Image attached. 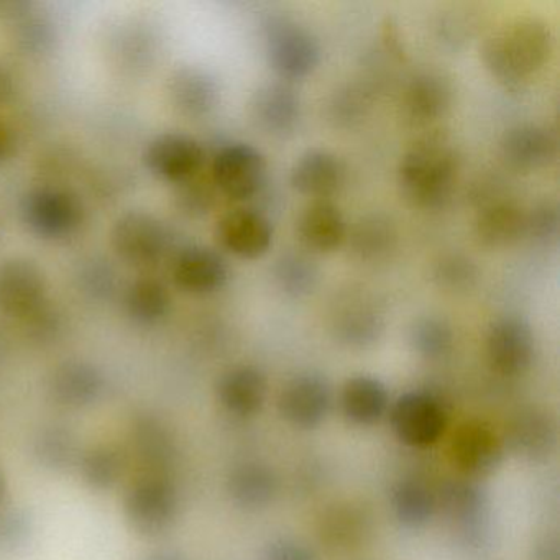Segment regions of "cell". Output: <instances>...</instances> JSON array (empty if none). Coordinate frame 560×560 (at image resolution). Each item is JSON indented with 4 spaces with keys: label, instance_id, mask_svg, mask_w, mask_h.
Wrapping results in <instances>:
<instances>
[{
    "label": "cell",
    "instance_id": "33",
    "mask_svg": "<svg viewBox=\"0 0 560 560\" xmlns=\"http://www.w3.org/2000/svg\"><path fill=\"white\" fill-rule=\"evenodd\" d=\"M392 510L399 524L409 529L425 526L434 516L435 498L419 480L406 478L392 490Z\"/></svg>",
    "mask_w": 560,
    "mask_h": 560
},
{
    "label": "cell",
    "instance_id": "2",
    "mask_svg": "<svg viewBox=\"0 0 560 560\" xmlns=\"http://www.w3.org/2000/svg\"><path fill=\"white\" fill-rule=\"evenodd\" d=\"M458 173L455 150L441 139H425L412 145L398 168V185L409 205L435 209L445 205Z\"/></svg>",
    "mask_w": 560,
    "mask_h": 560
},
{
    "label": "cell",
    "instance_id": "8",
    "mask_svg": "<svg viewBox=\"0 0 560 560\" xmlns=\"http://www.w3.org/2000/svg\"><path fill=\"white\" fill-rule=\"evenodd\" d=\"M47 304V277L34 260L11 257L0 261V313L27 320Z\"/></svg>",
    "mask_w": 560,
    "mask_h": 560
},
{
    "label": "cell",
    "instance_id": "28",
    "mask_svg": "<svg viewBox=\"0 0 560 560\" xmlns=\"http://www.w3.org/2000/svg\"><path fill=\"white\" fill-rule=\"evenodd\" d=\"M388 405V389L375 376H353L343 386L342 411L353 424H375L386 415Z\"/></svg>",
    "mask_w": 560,
    "mask_h": 560
},
{
    "label": "cell",
    "instance_id": "18",
    "mask_svg": "<svg viewBox=\"0 0 560 560\" xmlns=\"http://www.w3.org/2000/svg\"><path fill=\"white\" fill-rule=\"evenodd\" d=\"M346 168L329 150L313 149L300 156L291 168L294 191L314 199H327L342 188Z\"/></svg>",
    "mask_w": 560,
    "mask_h": 560
},
{
    "label": "cell",
    "instance_id": "30",
    "mask_svg": "<svg viewBox=\"0 0 560 560\" xmlns=\"http://www.w3.org/2000/svg\"><path fill=\"white\" fill-rule=\"evenodd\" d=\"M11 12L12 40L25 55L40 57L57 44V27L47 14L31 5H14Z\"/></svg>",
    "mask_w": 560,
    "mask_h": 560
},
{
    "label": "cell",
    "instance_id": "51",
    "mask_svg": "<svg viewBox=\"0 0 560 560\" xmlns=\"http://www.w3.org/2000/svg\"><path fill=\"white\" fill-rule=\"evenodd\" d=\"M559 540L557 537H544L534 549V560H559Z\"/></svg>",
    "mask_w": 560,
    "mask_h": 560
},
{
    "label": "cell",
    "instance_id": "40",
    "mask_svg": "<svg viewBox=\"0 0 560 560\" xmlns=\"http://www.w3.org/2000/svg\"><path fill=\"white\" fill-rule=\"evenodd\" d=\"M80 288L93 300H109L116 291V271L103 258L83 261L78 271Z\"/></svg>",
    "mask_w": 560,
    "mask_h": 560
},
{
    "label": "cell",
    "instance_id": "4",
    "mask_svg": "<svg viewBox=\"0 0 560 560\" xmlns=\"http://www.w3.org/2000/svg\"><path fill=\"white\" fill-rule=\"evenodd\" d=\"M261 37L268 63L283 80H303L319 65V42L304 25L288 15L265 19Z\"/></svg>",
    "mask_w": 560,
    "mask_h": 560
},
{
    "label": "cell",
    "instance_id": "20",
    "mask_svg": "<svg viewBox=\"0 0 560 560\" xmlns=\"http://www.w3.org/2000/svg\"><path fill=\"white\" fill-rule=\"evenodd\" d=\"M501 153L517 170L546 168L557 159V139L547 127L521 124L504 133Z\"/></svg>",
    "mask_w": 560,
    "mask_h": 560
},
{
    "label": "cell",
    "instance_id": "10",
    "mask_svg": "<svg viewBox=\"0 0 560 560\" xmlns=\"http://www.w3.org/2000/svg\"><path fill=\"white\" fill-rule=\"evenodd\" d=\"M201 143L186 133L166 132L150 140L143 150V163L156 178L182 183L196 178L205 165Z\"/></svg>",
    "mask_w": 560,
    "mask_h": 560
},
{
    "label": "cell",
    "instance_id": "48",
    "mask_svg": "<svg viewBox=\"0 0 560 560\" xmlns=\"http://www.w3.org/2000/svg\"><path fill=\"white\" fill-rule=\"evenodd\" d=\"M27 324L28 330H31L32 336L37 340H50L54 337H57V334L60 332V317L58 314L51 310L50 306L42 307L37 314L28 317L27 320H24Z\"/></svg>",
    "mask_w": 560,
    "mask_h": 560
},
{
    "label": "cell",
    "instance_id": "42",
    "mask_svg": "<svg viewBox=\"0 0 560 560\" xmlns=\"http://www.w3.org/2000/svg\"><path fill=\"white\" fill-rule=\"evenodd\" d=\"M176 208L188 218H202L215 202L214 189L209 183L199 182L198 176L178 185Z\"/></svg>",
    "mask_w": 560,
    "mask_h": 560
},
{
    "label": "cell",
    "instance_id": "5",
    "mask_svg": "<svg viewBox=\"0 0 560 560\" xmlns=\"http://www.w3.org/2000/svg\"><path fill=\"white\" fill-rule=\"evenodd\" d=\"M84 206L77 192L60 186H38L25 192L21 218L25 228L42 241L58 242L80 231Z\"/></svg>",
    "mask_w": 560,
    "mask_h": 560
},
{
    "label": "cell",
    "instance_id": "15",
    "mask_svg": "<svg viewBox=\"0 0 560 560\" xmlns=\"http://www.w3.org/2000/svg\"><path fill=\"white\" fill-rule=\"evenodd\" d=\"M301 114L300 94L290 84H264L250 100V117L255 126L277 139H287L296 132Z\"/></svg>",
    "mask_w": 560,
    "mask_h": 560
},
{
    "label": "cell",
    "instance_id": "11",
    "mask_svg": "<svg viewBox=\"0 0 560 560\" xmlns=\"http://www.w3.org/2000/svg\"><path fill=\"white\" fill-rule=\"evenodd\" d=\"M107 382L103 370L86 360H67L51 370L47 392L60 408L81 411L101 402Z\"/></svg>",
    "mask_w": 560,
    "mask_h": 560
},
{
    "label": "cell",
    "instance_id": "24",
    "mask_svg": "<svg viewBox=\"0 0 560 560\" xmlns=\"http://www.w3.org/2000/svg\"><path fill=\"white\" fill-rule=\"evenodd\" d=\"M132 455L140 465L139 474H166L172 464L175 448L166 425L153 416L137 418L130 434Z\"/></svg>",
    "mask_w": 560,
    "mask_h": 560
},
{
    "label": "cell",
    "instance_id": "16",
    "mask_svg": "<svg viewBox=\"0 0 560 560\" xmlns=\"http://www.w3.org/2000/svg\"><path fill=\"white\" fill-rule=\"evenodd\" d=\"M173 280L189 294H212L229 280L228 261L214 248L189 245L183 248L172 267Z\"/></svg>",
    "mask_w": 560,
    "mask_h": 560
},
{
    "label": "cell",
    "instance_id": "6",
    "mask_svg": "<svg viewBox=\"0 0 560 560\" xmlns=\"http://www.w3.org/2000/svg\"><path fill=\"white\" fill-rule=\"evenodd\" d=\"M172 244V234L162 219L147 211H129L114 222L110 245L120 260L147 267L162 260Z\"/></svg>",
    "mask_w": 560,
    "mask_h": 560
},
{
    "label": "cell",
    "instance_id": "41",
    "mask_svg": "<svg viewBox=\"0 0 560 560\" xmlns=\"http://www.w3.org/2000/svg\"><path fill=\"white\" fill-rule=\"evenodd\" d=\"M478 270L474 261L462 255H447L435 265L434 280L439 287L448 291H464L474 287Z\"/></svg>",
    "mask_w": 560,
    "mask_h": 560
},
{
    "label": "cell",
    "instance_id": "47",
    "mask_svg": "<svg viewBox=\"0 0 560 560\" xmlns=\"http://www.w3.org/2000/svg\"><path fill=\"white\" fill-rule=\"evenodd\" d=\"M260 560H317V557L300 540L277 539L265 546Z\"/></svg>",
    "mask_w": 560,
    "mask_h": 560
},
{
    "label": "cell",
    "instance_id": "44",
    "mask_svg": "<svg viewBox=\"0 0 560 560\" xmlns=\"http://www.w3.org/2000/svg\"><path fill=\"white\" fill-rule=\"evenodd\" d=\"M31 533V521L25 514L0 510V552H14L27 542Z\"/></svg>",
    "mask_w": 560,
    "mask_h": 560
},
{
    "label": "cell",
    "instance_id": "27",
    "mask_svg": "<svg viewBox=\"0 0 560 560\" xmlns=\"http://www.w3.org/2000/svg\"><path fill=\"white\" fill-rule=\"evenodd\" d=\"M452 97H454V91L448 80H445L442 74L428 71L412 78L411 83L406 88L402 104H405L406 114L416 122H431L447 113Z\"/></svg>",
    "mask_w": 560,
    "mask_h": 560
},
{
    "label": "cell",
    "instance_id": "45",
    "mask_svg": "<svg viewBox=\"0 0 560 560\" xmlns=\"http://www.w3.org/2000/svg\"><path fill=\"white\" fill-rule=\"evenodd\" d=\"M120 40V57L130 68L149 65L153 57V37L149 32L133 25V28L124 32L117 37Z\"/></svg>",
    "mask_w": 560,
    "mask_h": 560
},
{
    "label": "cell",
    "instance_id": "3",
    "mask_svg": "<svg viewBox=\"0 0 560 560\" xmlns=\"http://www.w3.org/2000/svg\"><path fill=\"white\" fill-rule=\"evenodd\" d=\"M179 508L178 488L168 475L139 474L124 491V520L143 539L168 534L178 521Z\"/></svg>",
    "mask_w": 560,
    "mask_h": 560
},
{
    "label": "cell",
    "instance_id": "32",
    "mask_svg": "<svg viewBox=\"0 0 560 560\" xmlns=\"http://www.w3.org/2000/svg\"><path fill=\"white\" fill-rule=\"evenodd\" d=\"M511 447L524 457H544L552 451L556 429L546 412L527 409L520 412L510 425Z\"/></svg>",
    "mask_w": 560,
    "mask_h": 560
},
{
    "label": "cell",
    "instance_id": "1",
    "mask_svg": "<svg viewBox=\"0 0 560 560\" xmlns=\"http://www.w3.org/2000/svg\"><path fill=\"white\" fill-rule=\"evenodd\" d=\"M552 50L549 25L534 15H520L488 35L481 47V60L501 83L521 84L546 67Z\"/></svg>",
    "mask_w": 560,
    "mask_h": 560
},
{
    "label": "cell",
    "instance_id": "9",
    "mask_svg": "<svg viewBox=\"0 0 560 560\" xmlns=\"http://www.w3.org/2000/svg\"><path fill=\"white\" fill-rule=\"evenodd\" d=\"M392 428L396 438L409 447L435 444L445 431V412L441 402L424 392H408L393 405Z\"/></svg>",
    "mask_w": 560,
    "mask_h": 560
},
{
    "label": "cell",
    "instance_id": "34",
    "mask_svg": "<svg viewBox=\"0 0 560 560\" xmlns=\"http://www.w3.org/2000/svg\"><path fill=\"white\" fill-rule=\"evenodd\" d=\"M370 529L365 511L353 504L330 508L320 520V536L330 547H352L363 539Z\"/></svg>",
    "mask_w": 560,
    "mask_h": 560
},
{
    "label": "cell",
    "instance_id": "14",
    "mask_svg": "<svg viewBox=\"0 0 560 560\" xmlns=\"http://www.w3.org/2000/svg\"><path fill=\"white\" fill-rule=\"evenodd\" d=\"M332 392L324 376L303 373L287 383L280 395L281 416L298 429H314L326 421Z\"/></svg>",
    "mask_w": 560,
    "mask_h": 560
},
{
    "label": "cell",
    "instance_id": "25",
    "mask_svg": "<svg viewBox=\"0 0 560 560\" xmlns=\"http://www.w3.org/2000/svg\"><path fill=\"white\" fill-rule=\"evenodd\" d=\"M527 214L511 201L491 202L481 209L475 221V237L487 248H503L516 244L526 235Z\"/></svg>",
    "mask_w": 560,
    "mask_h": 560
},
{
    "label": "cell",
    "instance_id": "36",
    "mask_svg": "<svg viewBox=\"0 0 560 560\" xmlns=\"http://www.w3.org/2000/svg\"><path fill=\"white\" fill-rule=\"evenodd\" d=\"M34 455L42 467L50 471H61L68 467H77L80 451L73 432L55 424L38 432L34 441Z\"/></svg>",
    "mask_w": 560,
    "mask_h": 560
},
{
    "label": "cell",
    "instance_id": "7",
    "mask_svg": "<svg viewBox=\"0 0 560 560\" xmlns=\"http://www.w3.org/2000/svg\"><path fill=\"white\" fill-rule=\"evenodd\" d=\"M267 175V159L248 143H228L212 160L215 188L234 201H247L260 195Z\"/></svg>",
    "mask_w": 560,
    "mask_h": 560
},
{
    "label": "cell",
    "instance_id": "26",
    "mask_svg": "<svg viewBox=\"0 0 560 560\" xmlns=\"http://www.w3.org/2000/svg\"><path fill=\"white\" fill-rule=\"evenodd\" d=\"M228 491L234 504L242 510H260L273 501L278 480L267 465L244 462L229 471Z\"/></svg>",
    "mask_w": 560,
    "mask_h": 560
},
{
    "label": "cell",
    "instance_id": "39",
    "mask_svg": "<svg viewBox=\"0 0 560 560\" xmlns=\"http://www.w3.org/2000/svg\"><path fill=\"white\" fill-rule=\"evenodd\" d=\"M409 343L419 357L439 360L447 355L454 346V332L445 320L439 317H421L409 329Z\"/></svg>",
    "mask_w": 560,
    "mask_h": 560
},
{
    "label": "cell",
    "instance_id": "53",
    "mask_svg": "<svg viewBox=\"0 0 560 560\" xmlns=\"http://www.w3.org/2000/svg\"><path fill=\"white\" fill-rule=\"evenodd\" d=\"M8 480H5L4 474L0 470V510L5 508V501H8Z\"/></svg>",
    "mask_w": 560,
    "mask_h": 560
},
{
    "label": "cell",
    "instance_id": "22",
    "mask_svg": "<svg viewBox=\"0 0 560 560\" xmlns=\"http://www.w3.org/2000/svg\"><path fill=\"white\" fill-rule=\"evenodd\" d=\"M298 235L310 250L329 254L346 241V219L329 199H314L298 219Z\"/></svg>",
    "mask_w": 560,
    "mask_h": 560
},
{
    "label": "cell",
    "instance_id": "17",
    "mask_svg": "<svg viewBox=\"0 0 560 560\" xmlns=\"http://www.w3.org/2000/svg\"><path fill=\"white\" fill-rule=\"evenodd\" d=\"M451 454L458 470L470 477H483L498 467L503 447L490 425L468 421L452 438Z\"/></svg>",
    "mask_w": 560,
    "mask_h": 560
},
{
    "label": "cell",
    "instance_id": "19",
    "mask_svg": "<svg viewBox=\"0 0 560 560\" xmlns=\"http://www.w3.org/2000/svg\"><path fill=\"white\" fill-rule=\"evenodd\" d=\"M168 94L175 109L189 119L209 116L221 100L215 78L198 67L178 68L170 78Z\"/></svg>",
    "mask_w": 560,
    "mask_h": 560
},
{
    "label": "cell",
    "instance_id": "52",
    "mask_svg": "<svg viewBox=\"0 0 560 560\" xmlns=\"http://www.w3.org/2000/svg\"><path fill=\"white\" fill-rule=\"evenodd\" d=\"M143 560H188L175 550H159V552L149 553Z\"/></svg>",
    "mask_w": 560,
    "mask_h": 560
},
{
    "label": "cell",
    "instance_id": "37",
    "mask_svg": "<svg viewBox=\"0 0 560 560\" xmlns=\"http://www.w3.org/2000/svg\"><path fill=\"white\" fill-rule=\"evenodd\" d=\"M444 508L447 516L465 533H474L485 517L483 493L471 483H451L445 487Z\"/></svg>",
    "mask_w": 560,
    "mask_h": 560
},
{
    "label": "cell",
    "instance_id": "43",
    "mask_svg": "<svg viewBox=\"0 0 560 560\" xmlns=\"http://www.w3.org/2000/svg\"><path fill=\"white\" fill-rule=\"evenodd\" d=\"M526 235L540 244H553L559 237V208L556 202H540L527 214Z\"/></svg>",
    "mask_w": 560,
    "mask_h": 560
},
{
    "label": "cell",
    "instance_id": "21",
    "mask_svg": "<svg viewBox=\"0 0 560 560\" xmlns=\"http://www.w3.org/2000/svg\"><path fill=\"white\" fill-rule=\"evenodd\" d=\"M215 395L229 415L250 418L260 411L267 398V378L255 366H234L222 373Z\"/></svg>",
    "mask_w": 560,
    "mask_h": 560
},
{
    "label": "cell",
    "instance_id": "38",
    "mask_svg": "<svg viewBox=\"0 0 560 560\" xmlns=\"http://www.w3.org/2000/svg\"><path fill=\"white\" fill-rule=\"evenodd\" d=\"M273 280L287 296L303 298L313 293L319 271L310 258L288 252L275 261Z\"/></svg>",
    "mask_w": 560,
    "mask_h": 560
},
{
    "label": "cell",
    "instance_id": "35",
    "mask_svg": "<svg viewBox=\"0 0 560 560\" xmlns=\"http://www.w3.org/2000/svg\"><path fill=\"white\" fill-rule=\"evenodd\" d=\"M350 244L353 254L359 255L362 260H380L395 247V225L385 215H366L353 228Z\"/></svg>",
    "mask_w": 560,
    "mask_h": 560
},
{
    "label": "cell",
    "instance_id": "49",
    "mask_svg": "<svg viewBox=\"0 0 560 560\" xmlns=\"http://www.w3.org/2000/svg\"><path fill=\"white\" fill-rule=\"evenodd\" d=\"M18 152V132L11 124L0 119V166L5 165Z\"/></svg>",
    "mask_w": 560,
    "mask_h": 560
},
{
    "label": "cell",
    "instance_id": "29",
    "mask_svg": "<svg viewBox=\"0 0 560 560\" xmlns=\"http://www.w3.org/2000/svg\"><path fill=\"white\" fill-rule=\"evenodd\" d=\"M385 320L372 303L362 300L347 301L336 316L337 339L353 349H366L382 336Z\"/></svg>",
    "mask_w": 560,
    "mask_h": 560
},
{
    "label": "cell",
    "instance_id": "46",
    "mask_svg": "<svg viewBox=\"0 0 560 560\" xmlns=\"http://www.w3.org/2000/svg\"><path fill=\"white\" fill-rule=\"evenodd\" d=\"M366 107H369V100L365 94L360 90L342 91L332 104L334 119L342 124H352L353 120H359L360 117L365 116Z\"/></svg>",
    "mask_w": 560,
    "mask_h": 560
},
{
    "label": "cell",
    "instance_id": "23",
    "mask_svg": "<svg viewBox=\"0 0 560 560\" xmlns=\"http://www.w3.org/2000/svg\"><path fill=\"white\" fill-rule=\"evenodd\" d=\"M129 464V454L122 448L114 444H96L80 452L77 470L88 490L109 493L122 483Z\"/></svg>",
    "mask_w": 560,
    "mask_h": 560
},
{
    "label": "cell",
    "instance_id": "50",
    "mask_svg": "<svg viewBox=\"0 0 560 560\" xmlns=\"http://www.w3.org/2000/svg\"><path fill=\"white\" fill-rule=\"evenodd\" d=\"M18 78H15L14 71L0 61V107L8 106L18 96Z\"/></svg>",
    "mask_w": 560,
    "mask_h": 560
},
{
    "label": "cell",
    "instance_id": "13",
    "mask_svg": "<svg viewBox=\"0 0 560 560\" xmlns=\"http://www.w3.org/2000/svg\"><path fill=\"white\" fill-rule=\"evenodd\" d=\"M270 219L252 208L232 209L219 219L215 235L222 248L245 260L264 257L273 244Z\"/></svg>",
    "mask_w": 560,
    "mask_h": 560
},
{
    "label": "cell",
    "instance_id": "31",
    "mask_svg": "<svg viewBox=\"0 0 560 560\" xmlns=\"http://www.w3.org/2000/svg\"><path fill=\"white\" fill-rule=\"evenodd\" d=\"M124 307L133 323L152 327L168 316L172 296L162 281L155 278H139L127 288Z\"/></svg>",
    "mask_w": 560,
    "mask_h": 560
},
{
    "label": "cell",
    "instance_id": "12",
    "mask_svg": "<svg viewBox=\"0 0 560 560\" xmlns=\"http://www.w3.org/2000/svg\"><path fill=\"white\" fill-rule=\"evenodd\" d=\"M536 353L533 329L521 317H501L491 324L487 336V357L491 369L503 376H520L529 370Z\"/></svg>",
    "mask_w": 560,
    "mask_h": 560
}]
</instances>
